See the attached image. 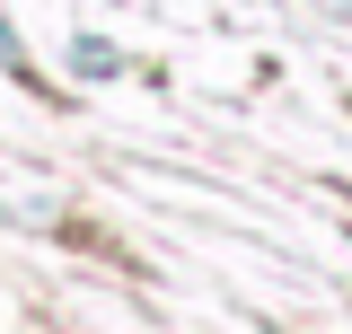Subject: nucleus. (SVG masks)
<instances>
[{
    "label": "nucleus",
    "mask_w": 352,
    "mask_h": 334,
    "mask_svg": "<svg viewBox=\"0 0 352 334\" xmlns=\"http://www.w3.org/2000/svg\"><path fill=\"white\" fill-rule=\"evenodd\" d=\"M0 71H18V36L9 27H0Z\"/></svg>",
    "instance_id": "f257e3e1"
}]
</instances>
